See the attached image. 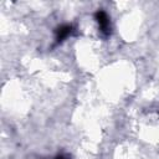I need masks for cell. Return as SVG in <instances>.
I'll use <instances>...</instances> for the list:
<instances>
[{
    "label": "cell",
    "mask_w": 159,
    "mask_h": 159,
    "mask_svg": "<svg viewBox=\"0 0 159 159\" xmlns=\"http://www.w3.org/2000/svg\"><path fill=\"white\" fill-rule=\"evenodd\" d=\"M96 19L98 21V25H99V29L104 34H108L109 32V20H108V16L104 11H97L96 12Z\"/></svg>",
    "instance_id": "cell-1"
},
{
    "label": "cell",
    "mask_w": 159,
    "mask_h": 159,
    "mask_svg": "<svg viewBox=\"0 0 159 159\" xmlns=\"http://www.w3.org/2000/svg\"><path fill=\"white\" fill-rule=\"evenodd\" d=\"M70 34H71V26H68V25H63V26H61V27L57 30L56 40L60 42V41L65 40Z\"/></svg>",
    "instance_id": "cell-2"
},
{
    "label": "cell",
    "mask_w": 159,
    "mask_h": 159,
    "mask_svg": "<svg viewBox=\"0 0 159 159\" xmlns=\"http://www.w3.org/2000/svg\"><path fill=\"white\" fill-rule=\"evenodd\" d=\"M57 159H66V158H65V157H58Z\"/></svg>",
    "instance_id": "cell-3"
}]
</instances>
